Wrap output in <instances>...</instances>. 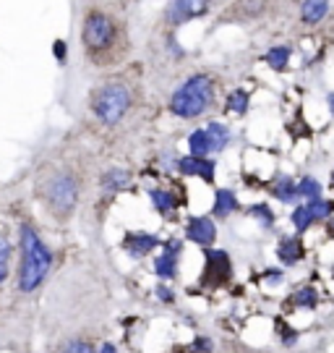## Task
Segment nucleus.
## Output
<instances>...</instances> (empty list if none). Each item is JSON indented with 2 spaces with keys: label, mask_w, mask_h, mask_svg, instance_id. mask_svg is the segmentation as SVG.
I'll list each match as a JSON object with an SVG mask.
<instances>
[{
  "label": "nucleus",
  "mask_w": 334,
  "mask_h": 353,
  "mask_svg": "<svg viewBox=\"0 0 334 353\" xmlns=\"http://www.w3.org/2000/svg\"><path fill=\"white\" fill-rule=\"evenodd\" d=\"M79 48L84 61L97 71L128 63L134 42L123 8L112 0H84L79 21Z\"/></svg>",
  "instance_id": "obj_1"
},
{
  "label": "nucleus",
  "mask_w": 334,
  "mask_h": 353,
  "mask_svg": "<svg viewBox=\"0 0 334 353\" xmlns=\"http://www.w3.org/2000/svg\"><path fill=\"white\" fill-rule=\"evenodd\" d=\"M138 102V81L131 74H115L102 79L89 92V110L102 126H121Z\"/></svg>",
  "instance_id": "obj_2"
},
{
  "label": "nucleus",
  "mask_w": 334,
  "mask_h": 353,
  "mask_svg": "<svg viewBox=\"0 0 334 353\" xmlns=\"http://www.w3.org/2000/svg\"><path fill=\"white\" fill-rule=\"evenodd\" d=\"M222 81L211 71H196L183 79L170 94V113L180 121H196L217 108V94Z\"/></svg>",
  "instance_id": "obj_3"
},
{
  "label": "nucleus",
  "mask_w": 334,
  "mask_h": 353,
  "mask_svg": "<svg viewBox=\"0 0 334 353\" xmlns=\"http://www.w3.org/2000/svg\"><path fill=\"white\" fill-rule=\"evenodd\" d=\"M52 270V249L32 223L19 228V290L32 293L48 280Z\"/></svg>",
  "instance_id": "obj_4"
},
{
  "label": "nucleus",
  "mask_w": 334,
  "mask_h": 353,
  "mask_svg": "<svg viewBox=\"0 0 334 353\" xmlns=\"http://www.w3.org/2000/svg\"><path fill=\"white\" fill-rule=\"evenodd\" d=\"M39 199L45 202L52 217L68 220L76 212L79 194H81V181L71 168H52L48 176L39 181Z\"/></svg>",
  "instance_id": "obj_5"
},
{
  "label": "nucleus",
  "mask_w": 334,
  "mask_h": 353,
  "mask_svg": "<svg viewBox=\"0 0 334 353\" xmlns=\"http://www.w3.org/2000/svg\"><path fill=\"white\" fill-rule=\"evenodd\" d=\"M217 0H170L162 11V32L167 37H175V32L188 21H196L209 16Z\"/></svg>",
  "instance_id": "obj_6"
},
{
  "label": "nucleus",
  "mask_w": 334,
  "mask_h": 353,
  "mask_svg": "<svg viewBox=\"0 0 334 353\" xmlns=\"http://www.w3.org/2000/svg\"><path fill=\"white\" fill-rule=\"evenodd\" d=\"M334 212V202L332 199H309V202L298 204L295 212H293V225H295L298 233H306L311 225L316 223H324L329 214Z\"/></svg>",
  "instance_id": "obj_7"
},
{
  "label": "nucleus",
  "mask_w": 334,
  "mask_h": 353,
  "mask_svg": "<svg viewBox=\"0 0 334 353\" xmlns=\"http://www.w3.org/2000/svg\"><path fill=\"white\" fill-rule=\"evenodd\" d=\"M230 275H233L230 256L222 249H207L204 252V278H201V283L211 285V288H220L230 280Z\"/></svg>",
  "instance_id": "obj_8"
},
{
  "label": "nucleus",
  "mask_w": 334,
  "mask_h": 353,
  "mask_svg": "<svg viewBox=\"0 0 334 353\" xmlns=\"http://www.w3.org/2000/svg\"><path fill=\"white\" fill-rule=\"evenodd\" d=\"M180 252H183V243L178 239L167 241L165 243V252L154 259V275L160 280H175L178 278V259H180Z\"/></svg>",
  "instance_id": "obj_9"
},
{
  "label": "nucleus",
  "mask_w": 334,
  "mask_h": 353,
  "mask_svg": "<svg viewBox=\"0 0 334 353\" xmlns=\"http://www.w3.org/2000/svg\"><path fill=\"white\" fill-rule=\"evenodd\" d=\"M175 168H178L183 176L201 178V181H207V183L214 181V160H209V157L186 154V157H178V160H175Z\"/></svg>",
  "instance_id": "obj_10"
},
{
  "label": "nucleus",
  "mask_w": 334,
  "mask_h": 353,
  "mask_svg": "<svg viewBox=\"0 0 334 353\" xmlns=\"http://www.w3.org/2000/svg\"><path fill=\"white\" fill-rule=\"evenodd\" d=\"M186 236H188V241H194L196 246L209 249L211 243H214V239H217V225H214V220H211V217L198 214V217H191V220H188Z\"/></svg>",
  "instance_id": "obj_11"
},
{
  "label": "nucleus",
  "mask_w": 334,
  "mask_h": 353,
  "mask_svg": "<svg viewBox=\"0 0 334 353\" xmlns=\"http://www.w3.org/2000/svg\"><path fill=\"white\" fill-rule=\"evenodd\" d=\"M332 11V0H300L298 3V21L303 26H319L326 21Z\"/></svg>",
  "instance_id": "obj_12"
},
{
  "label": "nucleus",
  "mask_w": 334,
  "mask_h": 353,
  "mask_svg": "<svg viewBox=\"0 0 334 353\" xmlns=\"http://www.w3.org/2000/svg\"><path fill=\"white\" fill-rule=\"evenodd\" d=\"M160 243H162L160 236H154V233H144V230H136V233H128V236H125L123 249L131 254V256L141 259V256H147L149 252H154Z\"/></svg>",
  "instance_id": "obj_13"
},
{
  "label": "nucleus",
  "mask_w": 334,
  "mask_h": 353,
  "mask_svg": "<svg viewBox=\"0 0 334 353\" xmlns=\"http://www.w3.org/2000/svg\"><path fill=\"white\" fill-rule=\"evenodd\" d=\"M277 256H280L282 265H298V262L306 256L303 239H300V236H287V239H282L280 246H277Z\"/></svg>",
  "instance_id": "obj_14"
},
{
  "label": "nucleus",
  "mask_w": 334,
  "mask_h": 353,
  "mask_svg": "<svg viewBox=\"0 0 334 353\" xmlns=\"http://www.w3.org/2000/svg\"><path fill=\"white\" fill-rule=\"evenodd\" d=\"M149 199L154 204V210L165 217V220H173L175 214H178V199H175V194H170L167 189H149Z\"/></svg>",
  "instance_id": "obj_15"
},
{
  "label": "nucleus",
  "mask_w": 334,
  "mask_h": 353,
  "mask_svg": "<svg viewBox=\"0 0 334 353\" xmlns=\"http://www.w3.org/2000/svg\"><path fill=\"white\" fill-rule=\"evenodd\" d=\"M290 58H293V48L290 45H274V48L264 52V63L269 65L272 71H287Z\"/></svg>",
  "instance_id": "obj_16"
},
{
  "label": "nucleus",
  "mask_w": 334,
  "mask_h": 353,
  "mask_svg": "<svg viewBox=\"0 0 334 353\" xmlns=\"http://www.w3.org/2000/svg\"><path fill=\"white\" fill-rule=\"evenodd\" d=\"M207 128V134H209V141H211V152H222L230 139H233V134H230V126L222 123V121H211Z\"/></svg>",
  "instance_id": "obj_17"
},
{
  "label": "nucleus",
  "mask_w": 334,
  "mask_h": 353,
  "mask_svg": "<svg viewBox=\"0 0 334 353\" xmlns=\"http://www.w3.org/2000/svg\"><path fill=\"white\" fill-rule=\"evenodd\" d=\"M128 183H131V173L123 170V168H110V170L102 176V189L107 191V194H118V191H123Z\"/></svg>",
  "instance_id": "obj_18"
},
{
  "label": "nucleus",
  "mask_w": 334,
  "mask_h": 353,
  "mask_svg": "<svg viewBox=\"0 0 334 353\" xmlns=\"http://www.w3.org/2000/svg\"><path fill=\"white\" fill-rule=\"evenodd\" d=\"M238 210V196L233 189H217L214 194V214L217 217H230Z\"/></svg>",
  "instance_id": "obj_19"
},
{
  "label": "nucleus",
  "mask_w": 334,
  "mask_h": 353,
  "mask_svg": "<svg viewBox=\"0 0 334 353\" xmlns=\"http://www.w3.org/2000/svg\"><path fill=\"white\" fill-rule=\"evenodd\" d=\"M280 199L282 204H293L295 199H300V191H298V183L293 181V178H280L277 183H274L272 189H269Z\"/></svg>",
  "instance_id": "obj_20"
},
{
  "label": "nucleus",
  "mask_w": 334,
  "mask_h": 353,
  "mask_svg": "<svg viewBox=\"0 0 334 353\" xmlns=\"http://www.w3.org/2000/svg\"><path fill=\"white\" fill-rule=\"evenodd\" d=\"M188 154H196V157H209L211 154V141L207 128H196L188 137Z\"/></svg>",
  "instance_id": "obj_21"
},
{
  "label": "nucleus",
  "mask_w": 334,
  "mask_h": 353,
  "mask_svg": "<svg viewBox=\"0 0 334 353\" xmlns=\"http://www.w3.org/2000/svg\"><path fill=\"white\" fill-rule=\"evenodd\" d=\"M248 105H251V94H248V89H240V87L233 89V92L227 94V100H225V108L236 115H246Z\"/></svg>",
  "instance_id": "obj_22"
},
{
  "label": "nucleus",
  "mask_w": 334,
  "mask_h": 353,
  "mask_svg": "<svg viewBox=\"0 0 334 353\" xmlns=\"http://www.w3.org/2000/svg\"><path fill=\"white\" fill-rule=\"evenodd\" d=\"M11 254H13L11 241L0 236V285L8 280V272H11Z\"/></svg>",
  "instance_id": "obj_23"
},
{
  "label": "nucleus",
  "mask_w": 334,
  "mask_h": 353,
  "mask_svg": "<svg viewBox=\"0 0 334 353\" xmlns=\"http://www.w3.org/2000/svg\"><path fill=\"white\" fill-rule=\"evenodd\" d=\"M298 191H300V196L309 202V199H319L322 196V183L316 181V178L306 176L303 181H298Z\"/></svg>",
  "instance_id": "obj_24"
},
{
  "label": "nucleus",
  "mask_w": 334,
  "mask_h": 353,
  "mask_svg": "<svg viewBox=\"0 0 334 353\" xmlns=\"http://www.w3.org/2000/svg\"><path fill=\"white\" fill-rule=\"evenodd\" d=\"M251 214L261 223V228H272L274 225V212L269 210V204H253Z\"/></svg>",
  "instance_id": "obj_25"
},
{
  "label": "nucleus",
  "mask_w": 334,
  "mask_h": 353,
  "mask_svg": "<svg viewBox=\"0 0 334 353\" xmlns=\"http://www.w3.org/2000/svg\"><path fill=\"white\" fill-rule=\"evenodd\" d=\"M293 301L298 303V306H306V309H313L316 306V301H319V293L313 288H300L295 290V299Z\"/></svg>",
  "instance_id": "obj_26"
},
{
  "label": "nucleus",
  "mask_w": 334,
  "mask_h": 353,
  "mask_svg": "<svg viewBox=\"0 0 334 353\" xmlns=\"http://www.w3.org/2000/svg\"><path fill=\"white\" fill-rule=\"evenodd\" d=\"M61 353H94V345L89 341H71L63 345Z\"/></svg>",
  "instance_id": "obj_27"
},
{
  "label": "nucleus",
  "mask_w": 334,
  "mask_h": 353,
  "mask_svg": "<svg viewBox=\"0 0 334 353\" xmlns=\"http://www.w3.org/2000/svg\"><path fill=\"white\" fill-rule=\"evenodd\" d=\"M157 296H160V301H165V303H173V290L167 288V285H157Z\"/></svg>",
  "instance_id": "obj_28"
},
{
  "label": "nucleus",
  "mask_w": 334,
  "mask_h": 353,
  "mask_svg": "<svg viewBox=\"0 0 334 353\" xmlns=\"http://www.w3.org/2000/svg\"><path fill=\"white\" fill-rule=\"evenodd\" d=\"M264 280H267V283H280V280H282V272H280V270H267Z\"/></svg>",
  "instance_id": "obj_29"
},
{
  "label": "nucleus",
  "mask_w": 334,
  "mask_h": 353,
  "mask_svg": "<svg viewBox=\"0 0 334 353\" xmlns=\"http://www.w3.org/2000/svg\"><path fill=\"white\" fill-rule=\"evenodd\" d=\"M55 55H58L61 65L65 63V48H63V39H58V45H55Z\"/></svg>",
  "instance_id": "obj_30"
},
{
  "label": "nucleus",
  "mask_w": 334,
  "mask_h": 353,
  "mask_svg": "<svg viewBox=\"0 0 334 353\" xmlns=\"http://www.w3.org/2000/svg\"><path fill=\"white\" fill-rule=\"evenodd\" d=\"M97 353H118V348H115L112 343H105V345H102V348H99Z\"/></svg>",
  "instance_id": "obj_31"
},
{
  "label": "nucleus",
  "mask_w": 334,
  "mask_h": 353,
  "mask_svg": "<svg viewBox=\"0 0 334 353\" xmlns=\"http://www.w3.org/2000/svg\"><path fill=\"white\" fill-rule=\"evenodd\" d=\"M115 6H121V8H125V6H131V3H141V0H112Z\"/></svg>",
  "instance_id": "obj_32"
},
{
  "label": "nucleus",
  "mask_w": 334,
  "mask_h": 353,
  "mask_svg": "<svg viewBox=\"0 0 334 353\" xmlns=\"http://www.w3.org/2000/svg\"><path fill=\"white\" fill-rule=\"evenodd\" d=\"M326 105H329V113L334 115V92H329V94H326Z\"/></svg>",
  "instance_id": "obj_33"
},
{
  "label": "nucleus",
  "mask_w": 334,
  "mask_h": 353,
  "mask_svg": "<svg viewBox=\"0 0 334 353\" xmlns=\"http://www.w3.org/2000/svg\"><path fill=\"white\" fill-rule=\"evenodd\" d=\"M196 348H201V351H209L211 343L209 341H196Z\"/></svg>",
  "instance_id": "obj_34"
},
{
  "label": "nucleus",
  "mask_w": 334,
  "mask_h": 353,
  "mask_svg": "<svg viewBox=\"0 0 334 353\" xmlns=\"http://www.w3.org/2000/svg\"><path fill=\"white\" fill-rule=\"evenodd\" d=\"M326 228H329V230L334 233V212L329 214V217H326Z\"/></svg>",
  "instance_id": "obj_35"
},
{
  "label": "nucleus",
  "mask_w": 334,
  "mask_h": 353,
  "mask_svg": "<svg viewBox=\"0 0 334 353\" xmlns=\"http://www.w3.org/2000/svg\"><path fill=\"white\" fill-rule=\"evenodd\" d=\"M332 181H334V178H332Z\"/></svg>",
  "instance_id": "obj_36"
}]
</instances>
